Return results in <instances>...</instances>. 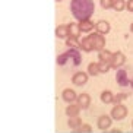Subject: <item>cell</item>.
<instances>
[{
	"instance_id": "6da1fadb",
	"label": "cell",
	"mask_w": 133,
	"mask_h": 133,
	"mask_svg": "<svg viewBox=\"0 0 133 133\" xmlns=\"http://www.w3.org/2000/svg\"><path fill=\"white\" fill-rule=\"evenodd\" d=\"M70 10L75 19L86 21L89 19L95 10V4L92 0H72L70 2Z\"/></svg>"
},
{
	"instance_id": "7a4b0ae2",
	"label": "cell",
	"mask_w": 133,
	"mask_h": 133,
	"mask_svg": "<svg viewBox=\"0 0 133 133\" xmlns=\"http://www.w3.org/2000/svg\"><path fill=\"white\" fill-rule=\"evenodd\" d=\"M127 114H129V110H127V107H126L124 104H114V107L111 108L110 116H111L113 120L120 121V120L127 117Z\"/></svg>"
},
{
	"instance_id": "3957f363",
	"label": "cell",
	"mask_w": 133,
	"mask_h": 133,
	"mask_svg": "<svg viewBox=\"0 0 133 133\" xmlns=\"http://www.w3.org/2000/svg\"><path fill=\"white\" fill-rule=\"evenodd\" d=\"M88 38H89L94 50H97L98 53L101 50H104V47H105V38H104V35L98 34V32H92V34L88 35Z\"/></svg>"
},
{
	"instance_id": "277c9868",
	"label": "cell",
	"mask_w": 133,
	"mask_h": 133,
	"mask_svg": "<svg viewBox=\"0 0 133 133\" xmlns=\"http://www.w3.org/2000/svg\"><path fill=\"white\" fill-rule=\"evenodd\" d=\"M111 124H113V118H111V116L110 114H102V116H99L97 120V126L98 129L102 130V132H107V130L111 129Z\"/></svg>"
},
{
	"instance_id": "5b68a950",
	"label": "cell",
	"mask_w": 133,
	"mask_h": 133,
	"mask_svg": "<svg viewBox=\"0 0 133 133\" xmlns=\"http://www.w3.org/2000/svg\"><path fill=\"white\" fill-rule=\"evenodd\" d=\"M88 79H89V75H88V72H75L73 76H72V83H73L75 86H83L86 85V82H88Z\"/></svg>"
},
{
	"instance_id": "8992f818",
	"label": "cell",
	"mask_w": 133,
	"mask_h": 133,
	"mask_svg": "<svg viewBox=\"0 0 133 133\" xmlns=\"http://www.w3.org/2000/svg\"><path fill=\"white\" fill-rule=\"evenodd\" d=\"M78 97H79V94H76L75 89H72V88H66L62 92V99L64 102H67V104H75L78 101Z\"/></svg>"
},
{
	"instance_id": "52a82bcc",
	"label": "cell",
	"mask_w": 133,
	"mask_h": 133,
	"mask_svg": "<svg viewBox=\"0 0 133 133\" xmlns=\"http://www.w3.org/2000/svg\"><path fill=\"white\" fill-rule=\"evenodd\" d=\"M126 63V56L121 51H116L113 54V60H111V69H121L123 64Z\"/></svg>"
},
{
	"instance_id": "ba28073f",
	"label": "cell",
	"mask_w": 133,
	"mask_h": 133,
	"mask_svg": "<svg viewBox=\"0 0 133 133\" xmlns=\"http://www.w3.org/2000/svg\"><path fill=\"white\" fill-rule=\"evenodd\" d=\"M116 82L120 86H127V85L130 86V79L124 69H118L117 70V73H116Z\"/></svg>"
},
{
	"instance_id": "9c48e42d",
	"label": "cell",
	"mask_w": 133,
	"mask_h": 133,
	"mask_svg": "<svg viewBox=\"0 0 133 133\" xmlns=\"http://www.w3.org/2000/svg\"><path fill=\"white\" fill-rule=\"evenodd\" d=\"M66 54H67V57H69V60H72L73 66H79V64L82 63V56H81L79 50H76V48H69V50L66 51Z\"/></svg>"
},
{
	"instance_id": "30bf717a",
	"label": "cell",
	"mask_w": 133,
	"mask_h": 133,
	"mask_svg": "<svg viewBox=\"0 0 133 133\" xmlns=\"http://www.w3.org/2000/svg\"><path fill=\"white\" fill-rule=\"evenodd\" d=\"M81 107L75 102V104H67V107L64 108V113H66V116L69 118H72V117H79V113H81Z\"/></svg>"
},
{
	"instance_id": "8fae6325",
	"label": "cell",
	"mask_w": 133,
	"mask_h": 133,
	"mask_svg": "<svg viewBox=\"0 0 133 133\" xmlns=\"http://www.w3.org/2000/svg\"><path fill=\"white\" fill-rule=\"evenodd\" d=\"M76 104H78V105L81 107L82 110H86L88 107L91 105V97H89V94H86V92H82V94H79Z\"/></svg>"
},
{
	"instance_id": "7c38bea8",
	"label": "cell",
	"mask_w": 133,
	"mask_h": 133,
	"mask_svg": "<svg viewBox=\"0 0 133 133\" xmlns=\"http://www.w3.org/2000/svg\"><path fill=\"white\" fill-rule=\"evenodd\" d=\"M95 32H98V34H101V35H105V34H108L110 32V24L107 22V21H98L97 24H95Z\"/></svg>"
},
{
	"instance_id": "4fadbf2b",
	"label": "cell",
	"mask_w": 133,
	"mask_h": 133,
	"mask_svg": "<svg viewBox=\"0 0 133 133\" xmlns=\"http://www.w3.org/2000/svg\"><path fill=\"white\" fill-rule=\"evenodd\" d=\"M113 54L114 53H111L110 50H101L99 53H98V60L101 63H110L111 64V60H113Z\"/></svg>"
},
{
	"instance_id": "5bb4252c",
	"label": "cell",
	"mask_w": 133,
	"mask_h": 133,
	"mask_svg": "<svg viewBox=\"0 0 133 133\" xmlns=\"http://www.w3.org/2000/svg\"><path fill=\"white\" fill-rule=\"evenodd\" d=\"M79 28H81V32H86V34H89V32H92V29H95V24L91 19L81 21V22H79Z\"/></svg>"
},
{
	"instance_id": "9a60e30c",
	"label": "cell",
	"mask_w": 133,
	"mask_h": 133,
	"mask_svg": "<svg viewBox=\"0 0 133 133\" xmlns=\"http://www.w3.org/2000/svg\"><path fill=\"white\" fill-rule=\"evenodd\" d=\"M99 99H101V102H104V104H114V94L111 92V91L105 89V91L101 92Z\"/></svg>"
},
{
	"instance_id": "2e32d148",
	"label": "cell",
	"mask_w": 133,
	"mask_h": 133,
	"mask_svg": "<svg viewBox=\"0 0 133 133\" xmlns=\"http://www.w3.org/2000/svg\"><path fill=\"white\" fill-rule=\"evenodd\" d=\"M56 37L57 38H64V39L69 38V28H67V25H59L56 28Z\"/></svg>"
},
{
	"instance_id": "e0dca14e",
	"label": "cell",
	"mask_w": 133,
	"mask_h": 133,
	"mask_svg": "<svg viewBox=\"0 0 133 133\" xmlns=\"http://www.w3.org/2000/svg\"><path fill=\"white\" fill-rule=\"evenodd\" d=\"M82 124H83V121H82V118H81V117H72V118H69V120H67V126H69L73 132L76 129H79Z\"/></svg>"
},
{
	"instance_id": "ac0fdd59",
	"label": "cell",
	"mask_w": 133,
	"mask_h": 133,
	"mask_svg": "<svg viewBox=\"0 0 133 133\" xmlns=\"http://www.w3.org/2000/svg\"><path fill=\"white\" fill-rule=\"evenodd\" d=\"M67 28H69V37L79 38V34H81V28H79V24H76V22H72V24L67 25Z\"/></svg>"
},
{
	"instance_id": "d6986e66",
	"label": "cell",
	"mask_w": 133,
	"mask_h": 133,
	"mask_svg": "<svg viewBox=\"0 0 133 133\" xmlns=\"http://www.w3.org/2000/svg\"><path fill=\"white\" fill-rule=\"evenodd\" d=\"M101 73V69H99V63H89L88 64V75L89 76H98V75Z\"/></svg>"
},
{
	"instance_id": "ffe728a7",
	"label": "cell",
	"mask_w": 133,
	"mask_h": 133,
	"mask_svg": "<svg viewBox=\"0 0 133 133\" xmlns=\"http://www.w3.org/2000/svg\"><path fill=\"white\" fill-rule=\"evenodd\" d=\"M81 50L86 51V53H89V51H92L94 48H92V44H91L89 38H88V35L83 37L82 39H81Z\"/></svg>"
},
{
	"instance_id": "44dd1931",
	"label": "cell",
	"mask_w": 133,
	"mask_h": 133,
	"mask_svg": "<svg viewBox=\"0 0 133 133\" xmlns=\"http://www.w3.org/2000/svg\"><path fill=\"white\" fill-rule=\"evenodd\" d=\"M66 45L69 48H81V41H79V38H75V37H69V38L66 39Z\"/></svg>"
},
{
	"instance_id": "7402d4cb",
	"label": "cell",
	"mask_w": 133,
	"mask_h": 133,
	"mask_svg": "<svg viewBox=\"0 0 133 133\" xmlns=\"http://www.w3.org/2000/svg\"><path fill=\"white\" fill-rule=\"evenodd\" d=\"M126 2L124 0H114V4H113V9L114 10H117V12H121V10H124L126 9Z\"/></svg>"
},
{
	"instance_id": "603a6c76",
	"label": "cell",
	"mask_w": 133,
	"mask_h": 133,
	"mask_svg": "<svg viewBox=\"0 0 133 133\" xmlns=\"http://www.w3.org/2000/svg\"><path fill=\"white\" fill-rule=\"evenodd\" d=\"M129 95L126 94V92H118V94L114 95V104H123V101L127 99Z\"/></svg>"
},
{
	"instance_id": "cb8c5ba5",
	"label": "cell",
	"mask_w": 133,
	"mask_h": 133,
	"mask_svg": "<svg viewBox=\"0 0 133 133\" xmlns=\"http://www.w3.org/2000/svg\"><path fill=\"white\" fill-rule=\"evenodd\" d=\"M75 132H76V133H91V132H92V127H91L89 124H86V123H83V124L81 126L79 129H76Z\"/></svg>"
},
{
	"instance_id": "d4e9b609",
	"label": "cell",
	"mask_w": 133,
	"mask_h": 133,
	"mask_svg": "<svg viewBox=\"0 0 133 133\" xmlns=\"http://www.w3.org/2000/svg\"><path fill=\"white\" fill-rule=\"evenodd\" d=\"M67 62H69V57H67L66 53H63V54L57 56V64H59V66H64Z\"/></svg>"
},
{
	"instance_id": "484cf974",
	"label": "cell",
	"mask_w": 133,
	"mask_h": 133,
	"mask_svg": "<svg viewBox=\"0 0 133 133\" xmlns=\"http://www.w3.org/2000/svg\"><path fill=\"white\" fill-rule=\"evenodd\" d=\"M99 3H101L102 9H113L114 0H99Z\"/></svg>"
},
{
	"instance_id": "4316f807",
	"label": "cell",
	"mask_w": 133,
	"mask_h": 133,
	"mask_svg": "<svg viewBox=\"0 0 133 133\" xmlns=\"http://www.w3.org/2000/svg\"><path fill=\"white\" fill-rule=\"evenodd\" d=\"M99 63V69H101V73H107V72L111 69V64L110 63H101V62H98Z\"/></svg>"
},
{
	"instance_id": "83f0119b",
	"label": "cell",
	"mask_w": 133,
	"mask_h": 133,
	"mask_svg": "<svg viewBox=\"0 0 133 133\" xmlns=\"http://www.w3.org/2000/svg\"><path fill=\"white\" fill-rule=\"evenodd\" d=\"M126 9L129 12H133V0H127V4H126Z\"/></svg>"
},
{
	"instance_id": "f1b7e54d",
	"label": "cell",
	"mask_w": 133,
	"mask_h": 133,
	"mask_svg": "<svg viewBox=\"0 0 133 133\" xmlns=\"http://www.w3.org/2000/svg\"><path fill=\"white\" fill-rule=\"evenodd\" d=\"M110 132H111V133H120L121 130L120 129H110Z\"/></svg>"
},
{
	"instance_id": "f546056e",
	"label": "cell",
	"mask_w": 133,
	"mask_h": 133,
	"mask_svg": "<svg viewBox=\"0 0 133 133\" xmlns=\"http://www.w3.org/2000/svg\"><path fill=\"white\" fill-rule=\"evenodd\" d=\"M130 86H132V88H133V78L130 79Z\"/></svg>"
},
{
	"instance_id": "4dcf8cb0",
	"label": "cell",
	"mask_w": 133,
	"mask_h": 133,
	"mask_svg": "<svg viewBox=\"0 0 133 133\" xmlns=\"http://www.w3.org/2000/svg\"><path fill=\"white\" fill-rule=\"evenodd\" d=\"M130 31H132V32H133V24H132V25H130Z\"/></svg>"
},
{
	"instance_id": "1f68e13d",
	"label": "cell",
	"mask_w": 133,
	"mask_h": 133,
	"mask_svg": "<svg viewBox=\"0 0 133 133\" xmlns=\"http://www.w3.org/2000/svg\"><path fill=\"white\" fill-rule=\"evenodd\" d=\"M132 127H133V121H132Z\"/></svg>"
},
{
	"instance_id": "d6a6232c",
	"label": "cell",
	"mask_w": 133,
	"mask_h": 133,
	"mask_svg": "<svg viewBox=\"0 0 133 133\" xmlns=\"http://www.w3.org/2000/svg\"><path fill=\"white\" fill-rule=\"evenodd\" d=\"M57 2H62V0H57Z\"/></svg>"
}]
</instances>
